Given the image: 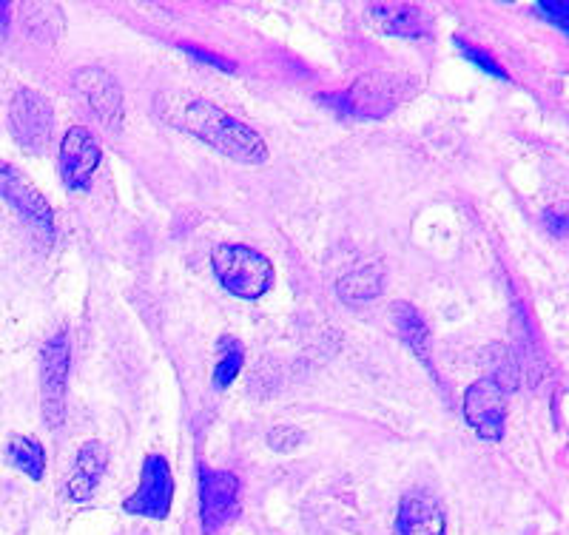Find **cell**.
I'll list each match as a JSON object with an SVG mask.
<instances>
[{
	"label": "cell",
	"instance_id": "cell-9",
	"mask_svg": "<svg viewBox=\"0 0 569 535\" xmlns=\"http://www.w3.org/2000/svg\"><path fill=\"white\" fill-rule=\"evenodd\" d=\"M100 163H103V148L97 146L94 134L86 126H72L63 134L57 166H60V177H63L66 188L86 191Z\"/></svg>",
	"mask_w": 569,
	"mask_h": 535
},
{
	"label": "cell",
	"instance_id": "cell-14",
	"mask_svg": "<svg viewBox=\"0 0 569 535\" xmlns=\"http://www.w3.org/2000/svg\"><path fill=\"white\" fill-rule=\"evenodd\" d=\"M370 15L376 18L373 23H379V29H385L387 35L410 37V40L430 35L424 12L413 3H376L370 6Z\"/></svg>",
	"mask_w": 569,
	"mask_h": 535
},
{
	"label": "cell",
	"instance_id": "cell-17",
	"mask_svg": "<svg viewBox=\"0 0 569 535\" xmlns=\"http://www.w3.org/2000/svg\"><path fill=\"white\" fill-rule=\"evenodd\" d=\"M9 462L18 467L23 476H29L32 481L43 479L46 473V453L43 444L32 439V436H12L9 439Z\"/></svg>",
	"mask_w": 569,
	"mask_h": 535
},
{
	"label": "cell",
	"instance_id": "cell-11",
	"mask_svg": "<svg viewBox=\"0 0 569 535\" xmlns=\"http://www.w3.org/2000/svg\"><path fill=\"white\" fill-rule=\"evenodd\" d=\"M77 86L86 94L89 106L103 123H117L123 117V89L120 83L100 66H86L77 74Z\"/></svg>",
	"mask_w": 569,
	"mask_h": 535
},
{
	"label": "cell",
	"instance_id": "cell-21",
	"mask_svg": "<svg viewBox=\"0 0 569 535\" xmlns=\"http://www.w3.org/2000/svg\"><path fill=\"white\" fill-rule=\"evenodd\" d=\"M544 222L555 237H567L569 234V211L564 205H552L544 211Z\"/></svg>",
	"mask_w": 569,
	"mask_h": 535
},
{
	"label": "cell",
	"instance_id": "cell-1",
	"mask_svg": "<svg viewBox=\"0 0 569 535\" xmlns=\"http://www.w3.org/2000/svg\"><path fill=\"white\" fill-rule=\"evenodd\" d=\"M185 126L197 140L220 151L222 157L234 163H242V166L268 163V146L257 131L205 100H197L185 109Z\"/></svg>",
	"mask_w": 569,
	"mask_h": 535
},
{
	"label": "cell",
	"instance_id": "cell-6",
	"mask_svg": "<svg viewBox=\"0 0 569 535\" xmlns=\"http://www.w3.org/2000/svg\"><path fill=\"white\" fill-rule=\"evenodd\" d=\"M0 197L18 211L26 225L43 237V242H52L55 237V211L46 203V197L29 183V177L20 168L9 166L0 160Z\"/></svg>",
	"mask_w": 569,
	"mask_h": 535
},
{
	"label": "cell",
	"instance_id": "cell-16",
	"mask_svg": "<svg viewBox=\"0 0 569 535\" xmlns=\"http://www.w3.org/2000/svg\"><path fill=\"white\" fill-rule=\"evenodd\" d=\"M385 288V271L382 265H365V268H356L345 277L336 282V294L342 302L348 305H365L370 299L382 294Z\"/></svg>",
	"mask_w": 569,
	"mask_h": 535
},
{
	"label": "cell",
	"instance_id": "cell-15",
	"mask_svg": "<svg viewBox=\"0 0 569 535\" xmlns=\"http://www.w3.org/2000/svg\"><path fill=\"white\" fill-rule=\"evenodd\" d=\"M390 316H393V325L404 339V345L413 351V356L430 365L433 359V342H430V328L424 322V316L419 314V308H413L410 302H393L390 305Z\"/></svg>",
	"mask_w": 569,
	"mask_h": 535
},
{
	"label": "cell",
	"instance_id": "cell-22",
	"mask_svg": "<svg viewBox=\"0 0 569 535\" xmlns=\"http://www.w3.org/2000/svg\"><path fill=\"white\" fill-rule=\"evenodd\" d=\"M183 52L185 55L194 57V60L205 63V66H214V69H222V72H234V63H228V60L220 55H211V52H205V49H197V46H188V43H183Z\"/></svg>",
	"mask_w": 569,
	"mask_h": 535
},
{
	"label": "cell",
	"instance_id": "cell-8",
	"mask_svg": "<svg viewBox=\"0 0 569 535\" xmlns=\"http://www.w3.org/2000/svg\"><path fill=\"white\" fill-rule=\"evenodd\" d=\"M464 419L484 442H501L507 430V393L493 376L473 382L464 393Z\"/></svg>",
	"mask_w": 569,
	"mask_h": 535
},
{
	"label": "cell",
	"instance_id": "cell-19",
	"mask_svg": "<svg viewBox=\"0 0 569 535\" xmlns=\"http://www.w3.org/2000/svg\"><path fill=\"white\" fill-rule=\"evenodd\" d=\"M302 430L294 425H276L271 433H268V447L274 453H294L296 447L302 444Z\"/></svg>",
	"mask_w": 569,
	"mask_h": 535
},
{
	"label": "cell",
	"instance_id": "cell-12",
	"mask_svg": "<svg viewBox=\"0 0 569 535\" xmlns=\"http://www.w3.org/2000/svg\"><path fill=\"white\" fill-rule=\"evenodd\" d=\"M447 518L436 499L422 493H407L399 501L396 513V535H444Z\"/></svg>",
	"mask_w": 569,
	"mask_h": 535
},
{
	"label": "cell",
	"instance_id": "cell-2",
	"mask_svg": "<svg viewBox=\"0 0 569 535\" xmlns=\"http://www.w3.org/2000/svg\"><path fill=\"white\" fill-rule=\"evenodd\" d=\"M211 268L222 282V288L237 299H259L274 285L271 259L239 242L217 245L211 254Z\"/></svg>",
	"mask_w": 569,
	"mask_h": 535
},
{
	"label": "cell",
	"instance_id": "cell-7",
	"mask_svg": "<svg viewBox=\"0 0 569 535\" xmlns=\"http://www.w3.org/2000/svg\"><path fill=\"white\" fill-rule=\"evenodd\" d=\"M239 516V479L231 470L200 467L202 533L217 535Z\"/></svg>",
	"mask_w": 569,
	"mask_h": 535
},
{
	"label": "cell",
	"instance_id": "cell-5",
	"mask_svg": "<svg viewBox=\"0 0 569 535\" xmlns=\"http://www.w3.org/2000/svg\"><path fill=\"white\" fill-rule=\"evenodd\" d=\"M9 131L26 151H43L55 134L52 103L35 89H18L9 103Z\"/></svg>",
	"mask_w": 569,
	"mask_h": 535
},
{
	"label": "cell",
	"instance_id": "cell-4",
	"mask_svg": "<svg viewBox=\"0 0 569 535\" xmlns=\"http://www.w3.org/2000/svg\"><path fill=\"white\" fill-rule=\"evenodd\" d=\"M174 501V473L171 464L160 453H148L140 470V484L123 501V510L129 516L148 518V521H166Z\"/></svg>",
	"mask_w": 569,
	"mask_h": 535
},
{
	"label": "cell",
	"instance_id": "cell-20",
	"mask_svg": "<svg viewBox=\"0 0 569 535\" xmlns=\"http://www.w3.org/2000/svg\"><path fill=\"white\" fill-rule=\"evenodd\" d=\"M456 43H459L461 55L467 57V60H470L473 66H478L481 72L493 74V77H498V80H507V72H504V69L498 66L496 57L487 55V52H481L478 46H470V43H464V40H456Z\"/></svg>",
	"mask_w": 569,
	"mask_h": 535
},
{
	"label": "cell",
	"instance_id": "cell-18",
	"mask_svg": "<svg viewBox=\"0 0 569 535\" xmlns=\"http://www.w3.org/2000/svg\"><path fill=\"white\" fill-rule=\"evenodd\" d=\"M242 365H245V348H242V342L234 339V336H222L220 362H217V368H214V385L220 390L234 385V379L239 376Z\"/></svg>",
	"mask_w": 569,
	"mask_h": 535
},
{
	"label": "cell",
	"instance_id": "cell-13",
	"mask_svg": "<svg viewBox=\"0 0 569 535\" xmlns=\"http://www.w3.org/2000/svg\"><path fill=\"white\" fill-rule=\"evenodd\" d=\"M109 467V450L103 442H86L77 450V459H74V470L69 476V496L77 504H86L92 501L97 484L103 479Z\"/></svg>",
	"mask_w": 569,
	"mask_h": 535
},
{
	"label": "cell",
	"instance_id": "cell-10",
	"mask_svg": "<svg viewBox=\"0 0 569 535\" xmlns=\"http://www.w3.org/2000/svg\"><path fill=\"white\" fill-rule=\"evenodd\" d=\"M333 106L348 114H365V117H382L402 100V80L393 74H368L356 80L348 92L339 97H325Z\"/></svg>",
	"mask_w": 569,
	"mask_h": 535
},
{
	"label": "cell",
	"instance_id": "cell-24",
	"mask_svg": "<svg viewBox=\"0 0 569 535\" xmlns=\"http://www.w3.org/2000/svg\"><path fill=\"white\" fill-rule=\"evenodd\" d=\"M9 15H12V6H9L6 0H0V26L9 23Z\"/></svg>",
	"mask_w": 569,
	"mask_h": 535
},
{
	"label": "cell",
	"instance_id": "cell-3",
	"mask_svg": "<svg viewBox=\"0 0 569 535\" xmlns=\"http://www.w3.org/2000/svg\"><path fill=\"white\" fill-rule=\"evenodd\" d=\"M66 382H69V339L57 331L46 339L40 351V407L52 430L63 427L66 419Z\"/></svg>",
	"mask_w": 569,
	"mask_h": 535
},
{
	"label": "cell",
	"instance_id": "cell-23",
	"mask_svg": "<svg viewBox=\"0 0 569 535\" xmlns=\"http://www.w3.org/2000/svg\"><path fill=\"white\" fill-rule=\"evenodd\" d=\"M538 12L547 15L552 23H558L564 32H569V3H538Z\"/></svg>",
	"mask_w": 569,
	"mask_h": 535
}]
</instances>
